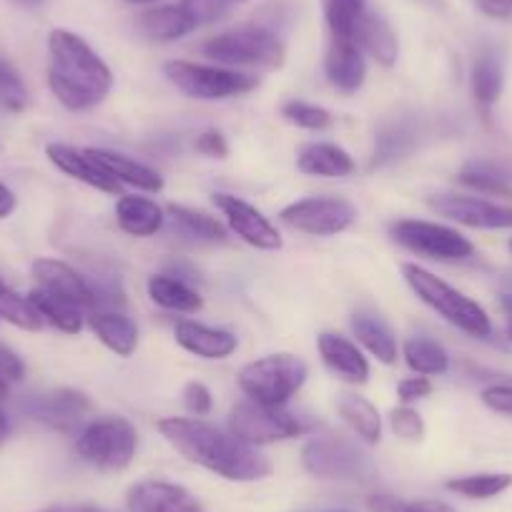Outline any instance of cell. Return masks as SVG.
Instances as JSON below:
<instances>
[{
	"instance_id": "obj_1",
	"label": "cell",
	"mask_w": 512,
	"mask_h": 512,
	"mask_svg": "<svg viewBox=\"0 0 512 512\" xmlns=\"http://www.w3.org/2000/svg\"><path fill=\"white\" fill-rule=\"evenodd\" d=\"M156 430L186 460L224 480L256 482L272 475L267 455L201 417H164Z\"/></svg>"
},
{
	"instance_id": "obj_2",
	"label": "cell",
	"mask_w": 512,
	"mask_h": 512,
	"mask_svg": "<svg viewBox=\"0 0 512 512\" xmlns=\"http://www.w3.org/2000/svg\"><path fill=\"white\" fill-rule=\"evenodd\" d=\"M48 88L68 111H91L111 93L113 73L78 33L53 28L48 33Z\"/></svg>"
},
{
	"instance_id": "obj_3",
	"label": "cell",
	"mask_w": 512,
	"mask_h": 512,
	"mask_svg": "<svg viewBox=\"0 0 512 512\" xmlns=\"http://www.w3.org/2000/svg\"><path fill=\"white\" fill-rule=\"evenodd\" d=\"M402 277L422 304H427L432 312L440 314L447 324L465 332L467 337L487 339L492 334V322L482 304H477L475 299H470L460 289L447 284L445 279L432 274L430 269L415 262H405L402 264Z\"/></svg>"
},
{
	"instance_id": "obj_4",
	"label": "cell",
	"mask_w": 512,
	"mask_h": 512,
	"mask_svg": "<svg viewBox=\"0 0 512 512\" xmlns=\"http://www.w3.org/2000/svg\"><path fill=\"white\" fill-rule=\"evenodd\" d=\"M309 377V367L294 354H267L244 364L236 377L246 400L267 407H287Z\"/></svg>"
},
{
	"instance_id": "obj_5",
	"label": "cell",
	"mask_w": 512,
	"mask_h": 512,
	"mask_svg": "<svg viewBox=\"0 0 512 512\" xmlns=\"http://www.w3.org/2000/svg\"><path fill=\"white\" fill-rule=\"evenodd\" d=\"M204 56L226 68H282L287 61L284 41L264 26H236L204 43Z\"/></svg>"
},
{
	"instance_id": "obj_6",
	"label": "cell",
	"mask_w": 512,
	"mask_h": 512,
	"mask_svg": "<svg viewBox=\"0 0 512 512\" xmlns=\"http://www.w3.org/2000/svg\"><path fill=\"white\" fill-rule=\"evenodd\" d=\"M164 76L176 91L196 101H226L259 88V78L251 73L194 61H166Z\"/></svg>"
},
{
	"instance_id": "obj_7",
	"label": "cell",
	"mask_w": 512,
	"mask_h": 512,
	"mask_svg": "<svg viewBox=\"0 0 512 512\" xmlns=\"http://www.w3.org/2000/svg\"><path fill=\"white\" fill-rule=\"evenodd\" d=\"M139 450V432L126 417H106L88 422L76 440V452L83 462L106 472H121L134 462Z\"/></svg>"
},
{
	"instance_id": "obj_8",
	"label": "cell",
	"mask_w": 512,
	"mask_h": 512,
	"mask_svg": "<svg viewBox=\"0 0 512 512\" xmlns=\"http://www.w3.org/2000/svg\"><path fill=\"white\" fill-rule=\"evenodd\" d=\"M226 430L244 445L264 447L307 435L309 425L304 417L289 412L287 407H267L254 400H241L231 407Z\"/></svg>"
},
{
	"instance_id": "obj_9",
	"label": "cell",
	"mask_w": 512,
	"mask_h": 512,
	"mask_svg": "<svg viewBox=\"0 0 512 512\" xmlns=\"http://www.w3.org/2000/svg\"><path fill=\"white\" fill-rule=\"evenodd\" d=\"M302 465L309 475L319 480H352L367 482L374 475V462L357 442L342 435L314 437L304 445Z\"/></svg>"
},
{
	"instance_id": "obj_10",
	"label": "cell",
	"mask_w": 512,
	"mask_h": 512,
	"mask_svg": "<svg viewBox=\"0 0 512 512\" xmlns=\"http://www.w3.org/2000/svg\"><path fill=\"white\" fill-rule=\"evenodd\" d=\"M392 239L407 251L425 256L432 262H465L475 254V244L452 226L437 224V221L422 219H400L390 224Z\"/></svg>"
},
{
	"instance_id": "obj_11",
	"label": "cell",
	"mask_w": 512,
	"mask_h": 512,
	"mask_svg": "<svg viewBox=\"0 0 512 512\" xmlns=\"http://www.w3.org/2000/svg\"><path fill=\"white\" fill-rule=\"evenodd\" d=\"M279 221L299 234L337 236L354 226L357 206L339 196H307V199L284 206L279 211Z\"/></svg>"
},
{
	"instance_id": "obj_12",
	"label": "cell",
	"mask_w": 512,
	"mask_h": 512,
	"mask_svg": "<svg viewBox=\"0 0 512 512\" xmlns=\"http://www.w3.org/2000/svg\"><path fill=\"white\" fill-rule=\"evenodd\" d=\"M435 214L455 221V224L467 226V229L482 231H502L512 229V206H502L497 201L480 199V196H462V194H440L427 199Z\"/></svg>"
},
{
	"instance_id": "obj_13",
	"label": "cell",
	"mask_w": 512,
	"mask_h": 512,
	"mask_svg": "<svg viewBox=\"0 0 512 512\" xmlns=\"http://www.w3.org/2000/svg\"><path fill=\"white\" fill-rule=\"evenodd\" d=\"M211 201L226 216L229 229L249 246L259 251H279L284 246V239L277 231V226L256 206H251L249 201L239 199L234 194H214Z\"/></svg>"
},
{
	"instance_id": "obj_14",
	"label": "cell",
	"mask_w": 512,
	"mask_h": 512,
	"mask_svg": "<svg viewBox=\"0 0 512 512\" xmlns=\"http://www.w3.org/2000/svg\"><path fill=\"white\" fill-rule=\"evenodd\" d=\"M33 279L38 282V289L56 297L66 299V302L76 304L83 312H96V297L93 289L71 264L61 262V259H36L31 267Z\"/></svg>"
},
{
	"instance_id": "obj_15",
	"label": "cell",
	"mask_w": 512,
	"mask_h": 512,
	"mask_svg": "<svg viewBox=\"0 0 512 512\" xmlns=\"http://www.w3.org/2000/svg\"><path fill=\"white\" fill-rule=\"evenodd\" d=\"M128 512H206L186 487L164 480H144L128 487Z\"/></svg>"
},
{
	"instance_id": "obj_16",
	"label": "cell",
	"mask_w": 512,
	"mask_h": 512,
	"mask_svg": "<svg viewBox=\"0 0 512 512\" xmlns=\"http://www.w3.org/2000/svg\"><path fill=\"white\" fill-rule=\"evenodd\" d=\"M324 73H327V81L342 93H357L364 86L367 61L354 38L329 36L327 53H324Z\"/></svg>"
},
{
	"instance_id": "obj_17",
	"label": "cell",
	"mask_w": 512,
	"mask_h": 512,
	"mask_svg": "<svg viewBox=\"0 0 512 512\" xmlns=\"http://www.w3.org/2000/svg\"><path fill=\"white\" fill-rule=\"evenodd\" d=\"M28 410H31V415L36 417V420L46 422L53 430L71 432L76 430L83 422V417L91 412V400H88L81 390L63 387V390L36 397Z\"/></svg>"
},
{
	"instance_id": "obj_18",
	"label": "cell",
	"mask_w": 512,
	"mask_h": 512,
	"mask_svg": "<svg viewBox=\"0 0 512 512\" xmlns=\"http://www.w3.org/2000/svg\"><path fill=\"white\" fill-rule=\"evenodd\" d=\"M317 349L322 362L332 374L349 384H364L369 379V362L362 349L352 339L334 332H322L317 337Z\"/></svg>"
},
{
	"instance_id": "obj_19",
	"label": "cell",
	"mask_w": 512,
	"mask_h": 512,
	"mask_svg": "<svg viewBox=\"0 0 512 512\" xmlns=\"http://www.w3.org/2000/svg\"><path fill=\"white\" fill-rule=\"evenodd\" d=\"M46 156L58 171H63V174L71 176V179L83 181V184L91 186V189H98L103 191V194L111 196H116L118 191H121V184H118L113 176H108L106 171L86 154V149L81 151L73 149V146L68 144H48Z\"/></svg>"
},
{
	"instance_id": "obj_20",
	"label": "cell",
	"mask_w": 512,
	"mask_h": 512,
	"mask_svg": "<svg viewBox=\"0 0 512 512\" xmlns=\"http://www.w3.org/2000/svg\"><path fill=\"white\" fill-rule=\"evenodd\" d=\"M174 334L181 349L201 359H226L239 347V339L229 329L209 327V324L191 322V319L176 324Z\"/></svg>"
},
{
	"instance_id": "obj_21",
	"label": "cell",
	"mask_w": 512,
	"mask_h": 512,
	"mask_svg": "<svg viewBox=\"0 0 512 512\" xmlns=\"http://www.w3.org/2000/svg\"><path fill=\"white\" fill-rule=\"evenodd\" d=\"M354 41L377 66L392 68L400 58V38L382 13L367 11L354 28Z\"/></svg>"
},
{
	"instance_id": "obj_22",
	"label": "cell",
	"mask_w": 512,
	"mask_h": 512,
	"mask_svg": "<svg viewBox=\"0 0 512 512\" xmlns=\"http://www.w3.org/2000/svg\"><path fill=\"white\" fill-rule=\"evenodd\" d=\"M86 154L106 171L108 176L118 181V184L134 186V189L146 191V194H159L164 191V176L154 171L151 166L139 164V161L128 159V156L116 154L108 149H86Z\"/></svg>"
},
{
	"instance_id": "obj_23",
	"label": "cell",
	"mask_w": 512,
	"mask_h": 512,
	"mask_svg": "<svg viewBox=\"0 0 512 512\" xmlns=\"http://www.w3.org/2000/svg\"><path fill=\"white\" fill-rule=\"evenodd\" d=\"M297 169L307 176H317V179H344V176L354 174L357 164L342 146L317 141V144L302 146L297 156Z\"/></svg>"
},
{
	"instance_id": "obj_24",
	"label": "cell",
	"mask_w": 512,
	"mask_h": 512,
	"mask_svg": "<svg viewBox=\"0 0 512 512\" xmlns=\"http://www.w3.org/2000/svg\"><path fill=\"white\" fill-rule=\"evenodd\" d=\"M116 221L123 234L149 239L164 229L166 211L146 196H121L116 201Z\"/></svg>"
},
{
	"instance_id": "obj_25",
	"label": "cell",
	"mask_w": 512,
	"mask_h": 512,
	"mask_svg": "<svg viewBox=\"0 0 512 512\" xmlns=\"http://www.w3.org/2000/svg\"><path fill=\"white\" fill-rule=\"evenodd\" d=\"M139 28L149 41L174 43L194 33L199 23L191 18V13L181 3H174V6H159L141 13Z\"/></svg>"
},
{
	"instance_id": "obj_26",
	"label": "cell",
	"mask_w": 512,
	"mask_h": 512,
	"mask_svg": "<svg viewBox=\"0 0 512 512\" xmlns=\"http://www.w3.org/2000/svg\"><path fill=\"white\" fill-rule=\"evenodd\" d=\"M88 327L98 342L118 357H131L139 347V327L134 319L121 312H91Z\"/></svg>"
},
{
	"instance_id": "obj_27",
	"label": "cell",
	"mask_w": 512,
	"mask_h": 512,
	"mask_svg": "<svg viewBox=\"0 0 512 512\" xmlns=\"http://www.w3.org/2000/svg\"><path fill=\"white\" fill-rule=\"evenodd\" d=\"M151 302L156 307L166 309V312H181V314H196L204 307V299L196 289H191L184 279L171 277V274H156L146 284Z\"/></svg>"
},
{
	"instance_id": "obj_28",
	"label": "cell",
	"mask_w": 512,
	"mask_h": 512,
	"mask_svg": "<svg viewBox=\"0 0 512 512\" xmlns=\"http://www.w3.org/2000/svg\"><path fill=\"white\" fill-rule=\"evenodd\" d=\"M352 332L357 342L372 354L377 362L395 364L397 354H400V344H397L395 332L374 314H354L352 317Z\"/></svg>"
},
{
	"instance_id": "obj_29",
	"label": "cell",
	"mask_w": 512,
	"mask_h": 512,
	"mask_svg": "<svg viewBox=\"0 0 512 512\" xmlns=\"http://www.w3.org/2000/svg\"><path fill=\"white\" fill-rule=\"evenodd\" d=\"M171 224H174L176 234L186 236L191 241H204V244H224L229 239L226 234V226L221 224L214 216L204 214L199 209H189V206L181 204H169L166 209Z\"/></svg>"
},
{
	"instance_id": "obj_30",
	"label": "cell",
	"mask_w": 512,
	"mask_h": 512,
	"mask_svg": "<svg viewBox=\"0 0 512 512\" xmlns=\"http://www.w3.org/2000/svg\"><path fill=\"white\" fill-rule=\"evenodd\" d=\"M337 412L344 425L354 432L367 445H377L382 440V417L377 407L359 395H342L337 402Z\"/></svg>"
},
{
	"instance_id": "obj_31",
	"label": "cell",
	"mask_w": 512,
	"mask_h": 512,
	"mask_svg": "<svg viewBox=\"0 0 512 512\" xmlns=\"http://www.w3.org/2000/svg\"><path fill=\"white\" fill-rule=\"evenodd\" d=\"M472 96L482 111H490L502 96V86H505V73H502V63L495 53H480L472 66L470 76Z\"/></svg>"
},
{
	"instance_id": "obj_32",
	"label": "cell",
	"mask_w": 512,
	"mask_h": 512,
	"mask_svg": "<svg viewBox=\"0 0 512 512\" xmlns=\"http://www.w3.org/2000/svg\"><path fill=\"white\" fill-rule=\"evenodd\" d=\"M28 302L33 304L38 314H41L43 324H51L58 332L66 334H78L83 329V309H78L76 304L66 302V299L56 297V294H48L43 289H33L28 294Z\"/></svg>"
},
{
	"instance_id": "obj_33",
	"label": "cell",
	"mask_w": 512,
	"mask_h": 512,
	"mask_svg": "<svg viewBox=\"0 0 512 512\" xmlns=\"http://www.w3.org/2000/svg\"><path fill=\"white\" fill-rule=\"evenodd\" d=\"M402 357H405L407 367L422 377H435V374H445L450 369V354L440 342L430 337H410L402 344Z\"/></svg>"
},
{
	"instance_id": "obj_34",
	"label": "cell",
	"mask_w": 512,
	"mask_h": 512,
	"mask_svg": "<svg viewBox=\"0 0 512 512\" xmlns=\"http://www.w3.org/2000/svg\"><path fill=\"white\" fill-rule=\"evenodd\" d=\"M417 144V128L410 121H395L390 126L382 128V134L377 136V149H374L372 169L387 166L392 161L402 159L412 151Z\"/></svg>"
},
{
	"instance_id": "obj_35",
	"label": "cell",
	"mask_w": 512,
	"mask_h": 512,
	"mask_svg": "<svg viewBox=\"0 0 512 512\" xmlns=\"http://www.w3.org/2000/svg\"><path fill=\"white\" fill-rule=\"evenodd\" d=\"M457 181L467 189L477 191V194L512 196V186L507 181L505 171H500L490 161H470V164H465L457 174Z\"/></svg>"
},
{
	"instance_id": "obj_36",
	"label": "cell",
	"mask_w": 512,
	"mask_h": 512,
	"mask_svg": "<svg viewBox=\"0 0 512 512\" xmlns=\"http://www.w3.org/2000/svg\"><path fill=\"white\" fill-rule=\"evenodd\" d=\"M445 487L455 495L467 497V500H490V497L502 495L507 487H512V475L507 472H480V475L452 477Z\"/></svg>"
},
{
	"instance_id": "obj_37",
	"label": "cell",
	"mask_w": 512,
	"mask_h": 512,
	"mask_svg": "<svg viewBox=\"0 0 512 512\" xmlns=\"http://www.w3.org/2000/svg\"><path fill=\"white\" fill-rule=\"evenodd\" d=\"M329 36L354 38V28L367 13V0H322Z\"/></svg>"
},
{
	"instance_id": "obj_38",
	"label": "cell",
	"mask_w": 512,
	"mask_h": 512,
	"mask_svg": "<svg viewBox=\"0 0 512 512\" xmlns=\"http://www.w3.org/2000/svg\"><path fill=\"white\" fill-rule=\"evenodd\" d=\"M0 319H6L8 324L18 329H26V332H41L43 319L41 314L33 309V304L28 302V297L13 292L3 279H0Z\"/></svg>"
},
{
	"instance_id": "obj_39",
	"label": "cell",
	"mask_w": 512,
	"mask_h": 512,
	"mask_svg": "<svg viewBox=\"0 0 512 512\" xmlns=\"http://www.w3.org/2000/svg\"><path fill=\"white\" fill-rule=\"evenodd\" d=\"M284 121L304 131H327L334 123V116L324 106L307 101H287L282 106Z\"/></svg>"
},
{
	"instance_id": "obj_40",
	"label": "cell",
	"mask_w": 512,
	"mask_h": 512,
	"mask_svg": "<svg viewBox=\"0 0 512 512\" xmlns=\"http://www.w3.org/2000/svg\"><path fill=\"white\" fill-rule=\"evenodd\" d=\"M369 512H455L450 505L437 500H405V497L379 492L367 500Z\"/></svg>"
},
{
	"instance_id": "obj_41",
	"label": "cell",
	"mask_w": 512,
	"mask_h": 512,
	"mask_svg": "<svg viewBox=\"0 0 512 512\" xmlns=\"http://www.w3.org/2000/svg\"><path fill=\"white\" fill-rule=\"evenodd\" d=\"M390 427L397 437L415 442L425 437V420L412 405H400L390 412Z\"/></svg>"
},
{
	"instance_id": "obj_42",
	"label": "cell",
	"mask_w": 512,
	"mask_h": 512,
	"mask_svg": "<svg viewBox=\"0 0 512 512\" xmlns=\"http://www.w3.org/2000/svg\"><path fill=\"white\" fill-rule=\"evenodd\" d=\"M181 6L191 13V18L199 26H204V23L219 21L234 3L231 0H181Z\"/></svg>"
},
{
	"instance_id": "obj_43",
	"label": "cell",
	"mask_w": 512,
	"mask_h": 512,
	"mask_svg": "<svg viewBox=\"0 0 512 512\" xmlns=\"http://www.w3.org/2000/svg\"><path fill=\"white\" fill-rule=\"evenodd\" d=\"M181 400H184V407L194 417L209 415L211 407H214V397H211L209 387L204 382H189L181 392Z\"/></svg>"
},
{
	"instance_id": "obj_44",
	"label": "cell",
	"mask_w": 512,
	"mask_h": 512,
	"mask_svg": "<svg viewBox=\"0 0 512 512\" xmlns=\"http://www.w3.org/2000/svg\"><path fill=\"white\" fill-rule=\"evenodd\" d=\"M480 400L487 410L512 417V384H490L480 392Z\"/></svg>"
},
{
	"instance_id": "obj_45",
	"label": "cell",
	"mask_w": 512,
	"mask_h": 512,
	"mask_svg": "<svg viewBox=\"0 0 512 512\" xmlns=\"http://www.w3.org/2000/svg\"><path fill=\"white\" fill-rule=\"evenodd\" d=\"M397 395H400L402 405H412V402H420L425 397L432 395V382L430 377H422V374H415V377H407L397 384Z\"/></svg>"
},
{
	"instance_id": "obj_46",
	"label": "cell",
	"mask_w": 512,
	"mask_h": 512,
	"mask_svg": "<svg viewBox=\"0 0 512 512\" xmlns=\"http://www.w3.org/2000/svg\"><path fill=\"white\" fill-rule=\"evenodd\" d=\"M196 151L209 156V159H226V154H229V144H226V139L216 131V128H209V131H204V134L196 139Z\"/></svg>"
},
{
	"instance_id": "obj_47",
	"label": "cell",
	"mask_w": 512,
	"mask_h": 512,
	"mask_svg": "<svg viewBox=\"0 0 512 512\" xmlns=\"http://www.w3.org/2000/svg\"><path fill=\"white\" fill-rule=\"evenodd\" d=\"M0 377L6 379V382H21L26 377V364H23V359L11 347H6V344H0Z\"/></svg>"
},
{
	"instance_id": "obj_48",
	"label": "cell",
	"mask_w": 512,
	"mask_h": 512,
	"mask_svg": "<svg viewBox=\"0 0 512 512\" xmlns=\"http://www.w3.org/2000/svg\"><path fill=\"white\" fill-rule=\"evenodd\" d=\"M477 8L485 13L487 18H512V0H475Z\"/></svg>"
},
{
	"instance_id": "obj_49",
	"label": "cell",
	"mask_w": 512,
	"mask_h": 512,
	"mask_svg": "<svg viewBox=\"0 0 512 512\" xmlns=\"http://www.w3.org/2000/svg\"><path fill=\"white\" fill-rule=\"evenodd\" d=\"M16 206H18L16 194H13V191L0 181V219H8V216L16 211Z\"/></svg>"
},
{
	"instance_id": "obj_50",
	"label": "cell",
	"mask_w": 512,
	"mask_h": 512,
	"mask_svg": "<svg viewBox=\"0 0 512 512\" xmlns=\"http://www.w3.org/2000/svg\"><path fill=\"white\" fill-rule=\"evenodd\" d=\"M38 512H106L101 507H93V505H53L46 507V510H38Z\"/></svg>"
},
{
	"instance_id": "obj_51",
	"label": "cell",
	"mask_w": 512,
	"mask_h": 512,
	"mask_svg": "<svg viewBox=\"0 0 512 512\" xmlns=\"http://www.w3.org/2000/svg\"><path fill=\"white\" fill-rule=\"evenodd\" d=\"M11 437V420H8V415L3 410H0V445Z\"/></svg>"
},
{
	"instance_id": "obj_52",
	"label": "cell",
	"mask_w": 512,
	"mask_h": 512,
	"mask_svg": "<svg viewBox=\"0 0 512 512\" xmlns=\"http://www.w3.org/2000/svg\"><path fill=\"white\" fill-rule=\"evenodd\" d=\"M417 6H425V8H442V0H412Z\"/></svg>"
},
{
	"instance_id": "obj_53",
	"label": "cell",
	"mask_w": 512,
	"mask_h": 512,
	"mask_svg": "<svg viewBox=\"0 0 512 512\" xmlns=\"http://www.w3.org/2000/svg\"><path fill=\"white\" fill-rule=\"evenodd\" d=\"M500 302H502V309H505V312H507V317L512 319V294H505V297H502Z\"/></svg>"
},
{
	"instance_id": "obj_54",
	"label": "cell",
	"mask_w": 512,
	"mask_h": 512,
	"mask_svg": "<svg viewBox=\"0 0 512 512\" xmlns=\"http://www.w3.org/2000/svg\"><path fill=\"white\" fill-rule=\"evenodd\" d=\"M6 397H8V382L0 377V400H6Z\"/></svg>"
},
{
	"instance_id": "obj_55",
	"label": "cell",
	"mask_w": 512,
	"mask_h": 512,
	"mask_svg": "<svg viewBox=\"0 0 512 512\" xmlns=\"http://www.w3.org/2000/svg\"><path fill=\"white\" fill-rule=\"evenodd\" d=\"M18 3H23V6H41L43 0H18Z\"/></svg>"
},
{
	"instance_id": "obj_56",
	"label": "cell",
	"mask_w": 512,
	"mask_h": 512,
	"mask_svg": "<svg viewBox=\"0 0 512 512\" xmlns=\"http://www.w3.org/2000/svg\"><path fill=\"white\" fill-rule=\"evenodd\" d=\"M126 3H136V6H144V3H154V0H126Z\"/></svg>"
},
{
	"instance_id": "obj_57",
	"label": "cell",
	"mask_w": 512,
	"mask_h": 512,
	"mask_svg": "<svg viewBox=\"0 0 512 512\" xmlns=\"http://www.w3.org/2000/svg\"><path fill=\"white\" fill-rule=\"evenodd\" d=\"M507 339H510V342H512V319H510V322H507Z\"/></svg>"
},
{
	"instance_id": "obj_58",
	"label": "cell",
	"mask_w": 512,
	"mask_h": 512,
	"mask_svg": "<svg viewBox=\"0 0 512 512\" xmlns=\"http://www.w3.org/2000/svg\"><path fill=\"white\" fill-rule=\"evenodd\" d=\"M6 66H8V63H3V61H0V73L6 71Z\"/></svg>"
},
{
	"instance_id": "obj_59",
	"label": "cell",
	"mask_w": 512,
	"mask_h": 512,
	"mask_svg": "<svg viewBox=\"0 0 512 512\" xmlns=\"http://www.w3.org/2000/svg\"><path fill=\"white\" fill-rule=\"evenodd\" d=\"M231 3H246V0H231Z\"/></svg>"
},
{
	"instance_id": "obj_60",
	"label": "cell",
	"mask_w": 512,
	"mask_h": 512,
	"mask_svg": "<svg viewBox=\"0 0 512 512\" xmlns=\"http://www.w3.org/2000/svg\"><path fill=\"white\" fill-rule=\"evenodd\" d=\"M332 512H352V510H332Z\"/></svg>"
},
{
	"instance_id": "obj_61",
	"label": "cell",
	"mask_w": 512,
	"mask_h": 512,
	"mask_svg": "<svg viewBox=\"0 0 512 512\" xmlns=\"http://www.w3.org/2000/svg\"><path fill=\"white\" fill-rule=\"evenodd\" d=\"M510 251H512V239H510Z\"/></svg>"
}]
</instances>
